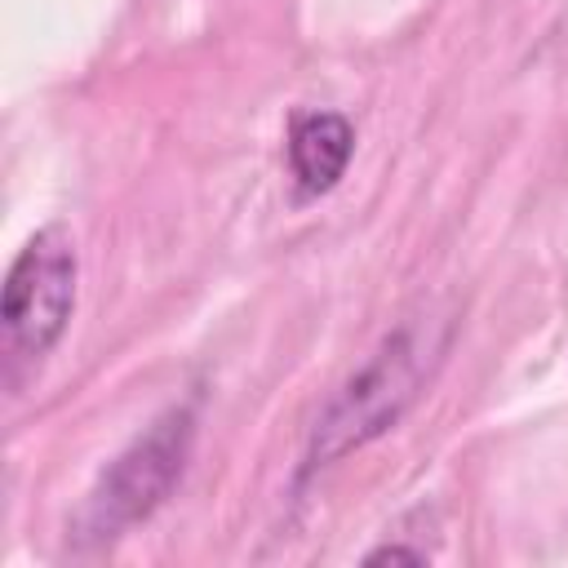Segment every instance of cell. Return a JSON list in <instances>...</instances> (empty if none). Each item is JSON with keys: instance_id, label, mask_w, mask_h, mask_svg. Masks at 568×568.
<instances>
[{"instance_id": "cell-3", "label": "cell", "mask_w": 568, "mask_h": 568, "mask_svg": "<svg viewBox=\"0 0 568 568\" xmlns=\"http://www.w3.org/2000/svg\"><path fill=\"white\" fill-rule=\"evenodd\" d=\"M80 293V253L67 222L36 226L13 253L0 288V355L4 382L22 386L31 368L62 342Z\"/></svg>"}, {"instance_id": "cell-2", "label": "cell", "mask_w": 568, "mask_h": 568, "mask_svg": "<svg viewBox=\"0 0 568 568\" xmlns=\"http://www.w3.org/2000/svg\"><path fill=\"white\" fill-rule=\"evenodd\" d=\"M200 408L195 399H178L155 413L142 435H133L89 484L84 501L75 506L67 532L80 550H98L120 541L129 528L146 524L182 484L186 462L195 453Z\"/></svg>"}, {"instance_id": "cell-5", "label": "cell", "mask_w": 568, "mask_h": 568, "mask_svg": "<svg viewBox=\"0 0 568 568\" xmlns=\"http://www.w3.org/2000/svg\"><path fill=\"white\" fill-rule=\"evenodd\" d=\"M364 564H426V550L404 546V541H382L364 555Z\"/></svg>"}, {"instance_id": "cell-4", "label": "cell", "mask_w": 568, "mask_h": 568, "mask_svg": "<svg viewBox=\"0 0 568 568\" xmlns=\"http://www.w3.org/2000/svg\"><path fill=\"white\" fill-rule=\"evenodd\" d=\"M284 155H288V178H293L297 200H320L351 169L355 124L342 111H297L288 120Z\"/></svg>"}, {"instance_id": "cell-1", "label": "cell", "mask_w": 568, "mask_h": 568, "mask_svg": "<svg viewBox=\"0 0 568 568\" xmlns=\"http://www.w3.org/2000/svg\"><path fill=\"white\" fill-rule=\"evenodd\" d=\"M439 351H444V337H435L430 320L426 324L399 320L368 351V359L333 390V399L320 408L297 479H311L315 470H328L333 462H342V457L359 453L364 444L382 439L386 430H395L399 417L422 395Z\"/></svg>"}]
</instances>
